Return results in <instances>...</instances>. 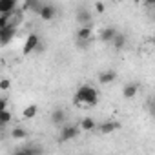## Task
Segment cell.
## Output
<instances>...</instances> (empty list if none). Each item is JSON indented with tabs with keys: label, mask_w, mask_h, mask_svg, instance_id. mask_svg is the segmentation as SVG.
<instances>
[{
	"label": "cell",
	"mask_w": 155,
	"mask_h": 155,
	"mask_svg": "<svg viewBox=\"0 0 155 155\" xmlns=\"http://www.w3.org/2000/svg\"><path fill=\"white\" fill-rule=\"evenodd\" d=\"M115 79H117V73H115V71H111V69L102 71V73L99 75V82H101L102 86H108V84L115 82Z\"/></svg>",
	"instance_id": "cell-7"
},
{
	"label": "cell",
	"mask_w": 155,
	"mask_h": 155,
	"mask_svg": "<svg viewBox=\"0 0 155 155\" xmlns=\"http://www.w3.org/2000/svg\"><path fill=\"white\" fill-rule=\"evenodd\" d=\"M11 119H13V115H11L9 108H8V110H2V111H0V128L6 126V124H9Z\"/></svg>",
	"instance_id": "cell-18"
},
{
	"label": "cell",
	"mask_w": 155,
	"mask_h": 155,
	"mask_svg": "<svg viewBox=\"0 0 155 155\" xmlns=\"http://www.w3.org/2000/svg\"><path fill=\"white\" fill-rule=\"evenodd\" d=\"M15 35H17V24L15 22H11L9 26L2 28L0 29V46H8L15 38Z\"/></svg>",
	"instance_id": "cell-2"
},
{
	"label": "cell",
	"mask_w": 155,
	"mask_h": 155,
	"mask_svg": "<svg viewBox=\"0 0 155 155\" xmlns=\"http://www.w3.org/2000/svg\"><path fill=\"white\" fill-rule=\"evenodd\" d=\"M11 88V81L9 79H0V90L2 91H8Z\"/></svg>",
	"instance_id": "cell-20"
},
{
	"label": "cell",
	"mask_w": 155,
	"mask_h": 155,
	"mask_svg": "<svg viewBox=\"0 0 155 155\" xmlns=\"http://www.w3.org/2000/svg\"><path fill=\"white\" fill-rule=\"evenodd\" d=\"M38 17L42 18V20H53L55 18V15H57V9L53 8V6H49V4H46V6H38Z\"/></svg>",
	"instance_id": "cell-5"
},
{
	"label": "cell",
	"mask_w": 155,
	"mask_h": 155,
	"mask_svg": "<svg viewBox=\"0 0 155 155\" xmlns=\"http://www.w3.org/2000/svg\"><path fill=\"white\" fill-rule=\"evenodd\" d=\"M40 148H22L18 150V153H24V155H31V153H38Z\"/></svg>",
	"instance_id": "cell-21"
},
{
	"label": "cell",
	"mask_w": 155,
	"mask_h": 155,
	"mask_svg": "<svg viewBox=\"0 0 155 155\" xmlns=\"http://www.w3.org/2000/svg\"><path fill=\"white\" fill-rule=\"evenodd\" d=\"M117 2H120V0H117Z\"/></svg>",
	"instance_id": "cell-25"
},
{
	"label": "cell",
	"mask_w": 155,
	"mask_h": 155,
	"mask_svg": "<svg viewBox=\"0 0 155 155\" xmlns=\"http://www.w3.org/2000/svg\"><path fill=\"white\" fill-rule=\"evenodd\" d=\"M144 2H146L148 8H153V6H155V0H144Z\"/></svg>",
	"instance_id": "cell-24"
},
{
	"label": "cell",
	"mask_w": 155,
	"mask_h": 155,
	"mask_svg": "<svg viewBox=\"0 0 155 155\" xmlns=\"http://www.w3.org/2000/svg\"><path fill=\"white\" fill-rule=\"evenodd\" d=\"M11 15L13 13H2V15H0V29L11 24Z\"/></svg>",
	"instance_id": "cell-19"
},
{
	"label": "cell",
	"mask_w": 155,
	"mask_h": 155,
	"mask_svg": "<svg viewBox=\"0 0 155 155\" xmlns=\"http://www.w3.org/2000/svg\"><path fill=\"white\" fill-rule=\"evenodd\" d=\"M15 8H17L15 0H0V15L2 13H13Z\"/></svg>",
	"instance_id": "cell-12"
},
{
	"label": "cell",
	"mask_w": 155,
	"mask_h": 155,
	"mask_svg": "<svg viewBox=\"0 0 155 155\" xmlns=\"http://www.w3.org/2000/svg\"><path fill=\"white\" fill-rule=\"evenodd\" d=\"M75 102H77V104L93 106V104L99 102V91H97L93 86L84 84V86H81L79 90H77V93H75Z\"/></svg>",
	"instance_id": "cell-1"
},
{
	"label": "cell",
	"mask_w": 155,
	"mask_h": 155,
	"mask_svg": "<svg viewBox=\"0 0 155 155\" xmlns=\"http://www.w3.org/2000/svg\"><path fill=\"white\" fill-rule=\"evenodd\" d=\"M11 137L15 140H24V139H28V131L24 128H13L11 130Z\"/></svg>",
	"instance_id": "cell-17"
},
{
	"label": "cell",
	"mask_w": 155,
	"mask_h": 155,
	"mask_svg": "<svg viewBox=\"0 0 155 155\" xmlns=\"http://www.w3.org/2000/svg\"><path fill=\"white\" fill-rule=\"evenodd\" d=\"M111 44H113V48H115V49H122V48L126 46V37H124V35H120V33H117V35L113 37Z\"/></svg>",
	"instance_id": "cell-15"
},
{
	"label": "cell",
	"mask_w": 155,
	"mask_h": 155,
	"mask_svg": "<svg viewBox=\"0 0 155 155\" xmlns=\"http://www.w3.org/2000/svg\"><path fill=\"white\" fill-rule=\"evenodd\" d=\"M79 128L73 126V124H68V126H62V131H60V140L66 142V140H73L77 135H79Z\"/></svg>",
	"instance_id": "cell-3"
},
{
	"label": "cell",
	"mask_w": 155,
	"mask_h": 155,
	"mask_svg": "<svg viewBox=\"0 0 155 155\" xmlns=\"http://www.w3.org/2000/svg\"><path fill=\"white\" fill-rule=\"evenodd\" d=\"M77 20H79L81 24H84V26H91V15H90V11L86 8H81L79 13H77Z\"/></svg>",
	"instance_id": "cell-9"
},
{
	"label": "cell",
	"mask_w": 155,
	"mask_h": 155,
	"mask_svg": "<svg viewBox=\"0 0 155 155\" xmlns=\"http://www.w3.org/2000/svg\"><path fill=\"white\" fill-rule=\"evenodd\" d=\"M115 35H117V29H115V28H111V26H108V28H104V29L101 31L99 38H101L102 42H111Z\"/></svg>",
	"instance_id": "cell-8"
},
{
	"label": "cell",
	"mask_w": 155,
	"mask_h": 155,
	"mask_svg": "<svg viewBox=\"0 0 155 155\" xmlns=\"http://www.w3.org/2000/svg\"><path fill=\"white\" fill-rule=\"evenodd\" d=\"M64 119H66V113L62 110H55L51 113V122L53 124H64Z\"/></svg>",
	"instance_id": "cell-16"
},
{
	"label": "cell",
	"mask_w": 155,
	"mask_h": 155,
	"mask_svg": "<svg viewBox=\"0 0 155 155\" xmlns=\"http://www.w3.org/2000/svg\"><path fill=\"white\" fill-rule=\"evenodd\" d=\"M79 126H81L82 131H93V130L97 128V122H95V119H91V117H84Z\"/></svg>",
	"instance_id": "cell-11"
},
{
	"label": "cell",
	"mask_w": 155,
	"mask_h": 155,
	"mask_svg": "<svg viewBox=\"0 0 155 155\" xmlns=\"http://www.w3.org/2000/svg\"><path fill=\"white\" fill-rule=\"evenodd\" d=\"M137 91H139V84L131 82V84H126V86H124L122 95H124L126 99H133V97H137Z\"/></svg>",
	"instance_id": "cell-10"
},
{
	"label": "cell",
	"mask_w": 155,
	"mask_h": 155,
	"mask_svg": "<svg viewBox=\"0 0 155 155\" xmlns=\"http://www.w3.org/2000/svg\"><path fill=\"white\" fill-rule=\"evenodd\" d=\"M38 35L37 33H29L28 35V38H26V42H24V55H29L31 51H35L37 48H38Z\"/></svg>",
	"instance_id": "cell-4"
},
{
	"label": "cell",
	"mask_w": 155,
	"mask_h": 155,
	"mask_svg": "<svg viewBox=\"0 0 155 155\" xmlns=\"http://www.w3.org/2000/svg\"><path fill=\"white\" fill-rule=\"evenodd\" d=\"M95 9H97V13H104L106 11V6L102 2H95Z\"/></svg>",
	"instance_id": "cell-22"
},
{
	"label": "cell",
	"mask_w": 155,
	"mask_h": 155,
	"mask_svg": "<svg viewBox=\"0 0 155 155\" xmlns=\"http://www.w3.org/2000/svg\"><path fill=\"white\" fill-rule=\"evenodd\" d=\"M119 128H120V124H119V122H115V120H106V122H102V124L99 126V131H101V133H104V135H110V133L117 131Z\"/></svg>",
	"instance_id": "cell-6"
},
{
	"label": "cell",
	"mask_w": 155,
	"mask_h": 155,
	"mask_svg": "<svg viewBox=\"0 0 155 155\" xmlns=\"http://www.w3.org/2000/svg\"><path fill=\"white\" fill-rule=\"evenodd\" d=\"M37 113H38V106L37 104H29V106H26L22 110V117L24 119H35Z\"/></svg>",
	"instance_id": "cell-14"
},
{
	"label": "cell",
	"mask_w": 155,
	"mask_h": 155,
	"mask_svg": "<svg viewBox=\"0 0 155 155\" xmlns=\"http://www.w3.org/2000/svg\"><path fill=\"white\" fill-rule=\"evenodd\" d=\"M2 110H8V99L6 97H0V111Z\"/></svg>",
	"instance_id": "cell-23"
},
{
	"label": "cell",
	"mask_w": 155,
	"mask_h": 155,
	"mask_svg": "<svg viewBox=\"0 0 155 155\" xmlns=\"http://www.w3.org/2000/svg\"><path fill=\"white\" fill-rule=\"evenodd\" d=\"M91 35H93L91 26H81L79 31H77V38H79V40H90Z\"/></svg>",
	"instance_id": "cell-13"
}]
</instances>
